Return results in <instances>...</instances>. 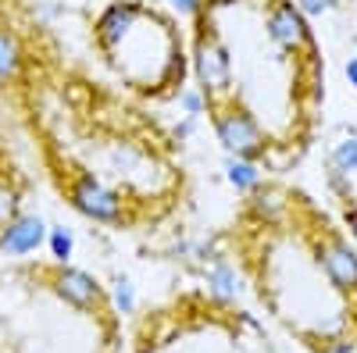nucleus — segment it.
<instances>
[{
    "label": "nucleus",
    "instance_id": "obj_4",
    "mask_svg": "<svg viewBox=\"0 0 357 353\" xmlns=\"http://www.w3.org/2000/svg\"><path fill=\"white\" fill-rule=\"evenodd\" d=\"M54 292H57L65 304L79 307V311H97V307H104V285L89 275V272L72 268V264H57V272H54Z\"/></svg>",
    "mask_w": 357,
    "mask_h": 353
},
{
    "label": "nucleus",
    "instance_id": "obj_7",
    "mask_svg": "<svg viewBox=\"0 0 357 353\" xmlns=\"http://www.w3.org/2000/svg\"><path fill=\"white\" fill-rule=\"evenodd\" d=\"M22 65H25V54H22L18 40L8 29H0V86H4V90L22 79Z\"/></svg>",
    "mask_w": 357,
    "mask_h": 353
},
{
    "label": "nucleus",
    "instance_id": "obj_16",
    "mask_svg": "<svg viewBox=\"0 0 357 353\" xmlns=\"http://www.w3.org/2000/svg\"><path fill=\"white\" fill-rule=\"evenodd\" d=\"M347 225H350V235L357 240V207H354V211H347Z\"/></svg>",
    "mask_w": 357,
    "mask_h": 353
},
{
    "label": "nucleus",
    "instance_id": "obj_9",
    "mask_svg": "<svg viewBox=\"0 0 357 353\" xmlns=\"http://www.w3.org/2000/svg\"><path fill=\"white\" fill-rule=\"evenodd\" d=\"M333 168L343 171L347 179L357 171V136H347V139L336 143V150H333Z\"/></svg>",
    "mask_w": 357,
    "mask_h": 353
},
{
    "label": "nucleus",
    "instance_id": "obj_2",
    "mask_svg": "<svg viewBox=\"0 0 357 353\" xmlns=\"http://www.w3.org/2000/svg\"><path fill=\"white\" fill-rule=\"evenodd\" d=\"M264 29H268V36H272V43L282 47L286 54L304 57V61H318V50H314V36H311L307 15L296 8L293 0H268Z\"/></svg>",
    "mask_w": 357,
    "mask_h": 353
},
{
    "label": "nucleus",
    "instance_id": "obj_14",
    "mask_svg": "<svg viewBox=\"0 0 357 353\" xmlns=\"http://www.w3.org/2000/svg\"><path fill=\"white\" fill-rule=\"evenodd\" d=\"M325 353H357V343H350V339H336V343H329V350Z\"/></svg>",
    "mask_w": 357,
    "mask_h": 353
},
{
    "label": "nucleus",
    "instance_id": "obj_12",
    "mask_svg": "<svg viewBox=\"0 0 357 353\" xmlns=\"http://www.w3.org/2000/svg\"><path fill=\"white\" fill-rule=\"evenodd\" d=\"M114 307H118V314L136 311V289H132L129 279H114Z\"/></svg>",
    "mask_w": 357,
    "mask_h": 353
},
{
    "label": "nucleus",
    "instance_id": "obj_15",
    "mask_svg": "<svg viewBox=\"0 0 357 353\" xmlns=\"http://www.w3.org/2000/svg\"><path fill=\"white\" fill-rule=\"evenodd\" d=\"M347 82L357 90V57H350V61H347Z\"/></svg>",
    "mask_w": 357,
    "mask_h": 353
},
{
    "label": "nucleus",
    "instance_id": "obj_6",
    "mask_svg": "<svg viewBox=\"0 0 357 353\" xmlns=\"http://www.w3.org/2000/svg\"><path fill=\"white\" fill-rule=\"evenodd\" d=\"M207 292H211L218 304H236V297L243 292L240 275H236V268L225 257L211 260V268H207Z\"/></svg>",
    "mask_w": 357,
    "mask_h": 353
},
{
    "label": "nucleus",
    "instance_id": "obj_5",
    "mask_svg": "<svg viewBox=\"0 0 357 353\" xmlns=\"http://www.w3.org/2000/svg\"><path fill=\"white\" fill-rule=\"evenodd\" d=\"M43 243H47V225L36 214H18L11 225L0 228V253H8V257L36 253Z\"/></svg>",
    "mask_w": 357,
    "mask_h": 353
},
{
    "label": "nucleus",
    "instance_id": "obj_1",
    "mask_svg": "<svg viewBox=\"0 0 357 353\" xmlns=\"http://www.w3.org/2000/svg\"><path fill=\"white\" fill-rule=\"evenodd\" d=\"M93 43L139 97H178L186 82V54L175 22L139 0H111L93 22Z\"/></svg>",
    "mask_w": 357,
    "mask_h": 353
},
{
    "label": "nucleus",
    "instance_id": "obj_11",
    "mask_svg": "<svg viewBox=\"0 0 357 353\" xmlns=\"http://www.w3.org/2000/svg\"><path fill=\"white\" fill-rule=\"evenodd\" d=\"M18 218V189H11L4 179H0V228L11 225Z\"/></svg>",
    "mask_w": 357,
    "mask_h": 353
},
{
    "label": "nucleus",
    "instance_id": "obj_10",
    "mask_svg": "<svg viewBox=\"0 0 357 353\" xmlns=\"http://www.w3.org/2000/svg\"><path fill=\"white\" fill-rule=\"evenodd\" d=\"M47 246H50V257L57 264H68L72 257V232L65 228H47Z\"/></svg>",
    "mask_w": 357,
    "mask_h": 353
},
{
    "label": "nucleus",
    "instance_id": "obj_8",
    "mask_svg": "<svg viewBox=\"0 0 357 353\" xmlns=\"http://www.w3.org/2000/svg\"><path fill=\"white\" fill-rule=\"evenodd\" d=\"M229 182H232V189H240V193H254L264 182V171H261L257 161L229 157Z\"/></svg>",
    "mask_w": 357,
    "mask_h": 353
},
{
    "label": "nucleus",
    "instance_id": "obj_3",
    "mask_svg": "<svg viewBox=\"0 0 357 353\" xmlns=\"http://www.w3.org/2000/svg\"><path fill=\"white\" fill-rule=\"evenodd\" d=\"M318 268L340 292H357V250L340 240V235H325L318 243Z\"/></svg>",
    "mask_w": 357,
    "mask_h": 353
},
{
    "label": "nucleus",
    "instance_id": "obj_13",
    "mask_svg": "<svg viewBox=\"0 0 357 353\" xmlns=\"http://www.w3.org/2000/svg\"><path fill=\"white\" fill-rule=\"evenodd\" d=\"M293 4L301 8L304 15H314V18H318V15H325V11H333L340 0H293Z\"/></svg>",
    "mask_w": 357,
    "mask_h": 353
}]
</instances>
